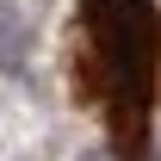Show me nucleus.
<instances>
[{
  "instance_id": "1",
  "label": "nucleus",
  "mask_w": 161,
  "mask_h": 161,
  "mask_svg": "<svg viewBox=\"0 0 161 161\" xmlns=\"http://www.w3.org/2000/svg\"><path fill=\"white\" fill-rule=\"evenodd\" d=\"M68 93L118 161H155V0H75Z\"/></svg>"
}]
</instances>
